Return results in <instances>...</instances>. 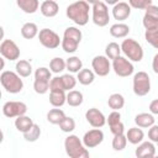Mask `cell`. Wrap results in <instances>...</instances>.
<instances>
[{
    "label": "cell",
    "mask_w": 158,
    "mask_h": 158,
    "mask_svg": "<svg viewBox=\"0 0 158 158\" xmlns=\"http://www.w3.org/2000/svg\"><path fill=\"white\" fill-rule=\"evenodd\" d=\"M149 112L153 114V115H158V99H154L151 101L149 104Z\"/></svg>",
    "instance_id": "cell-46"
},
{
    "label": "cell",
    "mask_w": 158,
    "mask_h": 158,
    "mask_svg": "<svg viewBox=\"0 0 158 158\" xmlns=\"http://www.w3.org/2000/svg\"><path fill=\"white\" fill-rule=\"evenodd\" d=\"M136 157H142V158H151L154 157L156 154V146L154 142L152 141H146V142H141L138 143V147L135 151Z\"/></svg>",
    "instance_id": "cell-17"
},
{
    "label": "cell",
    "mask_w": 158,
    "mask_h": 158,
    "mask_svg": "<svg viewBox=\"0 0 158 158\" xmlns=\"http://www.w3.org/2000/svg\"><path fill=\"white\" fill-rule=\"evenodd\" d=\"M64 117H65V114L59 107H54L47 112V121L52 125H59Z\"/></svg>",
    "instance_id": "cell-30"
},
{
    "label": "cell",
    "mask_w": 158,
    "mask_h": 158,
    "mask_svg": "<svg viewBox=\"0 0 158 158\" xmlns=\"http://www.w3.org/2000/svg\"><path fill=\"white\" fill-rule=\"evenodd\" d=\"M0 53L7 60H16L20 57V48L12 40H2L0 44Z\"/></svg>",
    "instance_id": "cell-11"
},
{
    "label": "cell",
    "mask_w": 158,
    "mask_h": 158,
    "mask_svg": "<svg viewBox=\"0 0 158 158\" xmlns=\"http://www.w3.org/2000/svg\"><path fill=\"white\" fill-rule=\"evenodd\" d=\"M91 19L93 22L99 27H105L110 21L109 7L104 1H99L91 7Z\"/></svg>",
    "instance_id": "cell-7"
},
{
    "label": "cell",
    "mask_w": 158,
    "mask_h": 158,
    "mask_svg": "<svg viewBox=\"0 0 158 158\" xmlns=\"http://www.w3.org/2000/svg\"><path fill=\"white\" fill-rule=\"evenodd\" d=\"M157 144H158V142H157Z\"/></svg>",
    "instance_id": "cell-50"
},
{
    "label": "cell",
    "mask_w": 158,
    "mask_h": 158,
    "mask_svg": "<svg viewBox=\"0 0 158 158\" xmlns=\"http://www.w3.org/2000/svg\"><path fill=\"white\" fill-rule=\"evenodd\" d=\"M15 69H16V73L22 77V78H27L32 74V65L28 60L26 59H20L16 62V65H15Z\"/></svg>",
    "instance_id": "cell-26"
},
{
    "label": "cell",
    "mask_w": 158,
    "mask_h": 158,
    "mask_svg": "<svg viewBox=\"0 0 158 158\" xmlns=\"http://www.w3.org/2000/svg\"><path fill=\"white\" fill-rule=\"evenodd\" d=\"M107 105H109L110 109L120 111V109H122L125 106V98L121 94H118V93H114V94H111L109 96Z\"/></svg>",
    "instance_id": "cell-29"
},
{
    "label": "cell",
    "mask_w": 158,
    "mask_h": 158,
    "mask_svg": "<svg viewBox=\"0 0 158 158\" xmlns=\"http://www.w3.org/2000/svg\"><path fill=\"white\" fill-rule=\"evenodd\" d=\"M58 126H59V128H60L63 132L70 133V132H73V131L75 130V121H74L73 117L65 116V117L60 121V123H59Z\"/></svg>",
    "instance_id": "cell-36"
},
{
    "label": "cell",
    "mask_w": 158,
    "mask_h": 158,
    "mask_svg": "<svg viewBox=\"0 0 158 158\" xmlns=\"http://www.w3.org/2000/svg\"><path fill=\"white\" fill-rule=\"evenodd\" d=\"M49 83L51 80H42V79H35L33 81V89L37 94L43 95L49 90Z\"/></svg>",
    "instance_id": "cell-37"
},
{
    "label": "cell",
    "mask_w": 158,
    "mask_h": 158,
    "mask_svg": "<svg viewBox=\"0 0 158 158\" xmlns=\"http://www.w3.org/2000/svg\"><path fill=\"white\" fill-rule=\"evenodd\" d=\"M154 121L156 118L151 112H141L135 116V123L141 128H149L152 125H154Z\"/></svg>",
    "instance_id": "cell-19"
},
{
    "label": "cell",
    "mask_w": 158,
    "mask_h": 158,
    "mask_svg": "<svg viewBox=\"0 0 158 158\" xmlns=\"http://www.w3.org/2000/svg\"><path fill=\"white\" fill-rule=\"evenodd\" d=\"M121 44L116 43V42H110L106 44L105 47V56L109 59H115L118 56H121Z\"/></svg>",
    "instance_id": "cell-31"
},
{
    "label": "cell",
    "mask_w": 158,
    "mask_h": 158,
    "mask_svg": "<svg viewBox=\"0 0 158 158\" xmlns=\"http://www.w3.org/2000/svg\"><path fill=\"white\" fill-rule=\"evenodd\" d=\"M126 144H127V137L125 133H121V135H114V138H112V148L114 151H122L126 148Z\"/></svg>",
    "instance_id": "cell-35"
},
{
    "label": "cell",
    "mask_w": 158,
    "mask_h": 158,
    "mask_svg": "<svg viewBox=\"0 0 158 158\" xmlns=\"http://www.w3.org/2000/svg\"><path fill=\"white\" fill-rule=\"evenodd\" d=\"M128 4L132 9L146 10L149 5H152V0H128Z\"/></svg>",
    "instance_id": "cell-41"
},
{
    "label": "cell",
    "mask_w": 158,
    "mask_h": 158,
    "mask_svg": "<svg viewBox=\"0 0 158 158\" xmlns=\"http://www.w3.org/2000/svg\"><path fill=\"white\" fill-rule=\"evenodd\" d=\"M152 69L156 74H158V53H156L152 59Z\"/></svg>",
    "instance_id": "cell-47"
},
{
    "label": "cell",
    "mask_w": 158,
    "mask_h": 158,
    "mask_svg": "<svg viewBox=\"0 0 158 158\" xmlns=\"http://www.w3.org/2000/svg\"><path fill=\"white\" fill-rule=\"evenodd\" d=\"M132 88H133V93L137 96L147 95L151 91V78H149V75L143 70L137 72L133 75Z\"/></svg>",
    "instance_id": "cell-6"
},
{
    "label": "cell",
    "mask_w": 158,
    "mask_h": 158,
    "mask_svg": "<svg viewBox=\"0 0 158 158\" xmlns=\"http://www.w3.org/2000/svg\"><path fill=\"white\" fill-rule=\"evenodd\" d=\"M128 33H130V26L126 23L117 22L110 27V35L115 38H125L127 37Z\"/></svg>",
    "instance_id": "cell-22"
},
{
    "label": "cell",
    "mask_w": 158,
    "mask_h": 158,
    "mask_svg": "<svg viewBox=\"0 0 158 158\" xmlns=\"http://www.w3.org/2000/svg\"><path fill=\"white\" fill-rule=\"evenodd\" d=\"M118 1H120V0H104V2H105L106 5H112V6H114L115 4H117Z\"/></svg>",
    "instance_id": "cell-48"
},
{
    "label": "cell",
    "mask_w": 158,
    "mask_h": 158,
    "mask_svg": "<svg viewBox=\"0 0 158 158\" xmlns=\"http://www.w3.org/2000/svg\"><path fill=\"white\" fill-rule=\"evenodd\" d=\"M126 137H127V142H130L131 144H138L143 141L144 132L141 127L135 126V127L128 128V131L126 132Z\"/></svg>",
    "instance_id": "cell-21"
},
{
    "label": "cell",
    "mask_w": 158,
    "mask_h": 158,
    "mask_svg": "<svg viewBox=\"0 0 158 158\" xmlns=\"http://www.w3.org/2000/svg\"><path fill=\"white\" fill-rule=\"evenodd\" d=\"M16 72L12 70H2L0 75V83L2 88L10 94H17L23 89V81Z\"/></svg>",
    "instance_id": "cell-4"
},
{
    "label": "cell",
    "mask_w": 158,
    "mask_h": 158,
    "mask_svg": "<svg viewBox=\"0 0 158 158\" xmlns=\"http://www.w3.org/2000/svg\"><path fill=\"white\" fill-rule=\"evenodd\" d=\"M33 121L30 116H26V115H21V116H17L16 120H15V127L17 131L25 133L26 131H28L32 126H33Z\"/></svg>",
    "instance_id": "cell-24"
},
{
    "label": "cell",
    "mask_w": 158,
    "mask_h": 158,
    "mask_svg": "<svg viewBox=\"0 0 158 158\" xmlns=\"http://www.w3.org/2000/svg\"><path fill=\"white\" fill-rule=\"evenodd\" d=\"M110 127V131L112 135H121V133H125V126L122 123V121L115 123V125H111L109 126Z\"/></svg>",
    "instance_id": "cell-45"
},
{
    "label": "cell",
    "mask_w": 158,
    "mask_h": 158,
    "mask_svg": "<svg viewBox=\"0 0 158 158\" xmlns=\"http://www.w3.org/2000/svg\"><path fill=\"white\" fill-rule=\"evenodd\" d=\"M21 36L26 40H32L38 36V27L33 22H26L21 27Z\"/></svg>",
    "instance_id": "cell-27"
},
{
    "label": "cell",
    "mask_w": 158,
    "mask_h": 158,
    "mask_svg": "<svg viewBox=\"0 0 158 158\" xmlns=\"http://www.w3.org/2000/svg\"><path fill=\"white\" fill-rule=\"evenodd\" d=\"M131 15V6L128 2L125 1H118L112 6V16L117 21H123L128 19Z\"/></svg>",
    "instance_id": "cell-16"
},
{
    "label": "cell",
    "mask_w": 158,
    "mask_h": 158,
    "mask_svg": "<svg viewBox=\"0 0 158 158\" xmlns=\"http://www.w3.org/2000/svg\"><path fill=\"white\" fill-rule=\"evenodd\" d=\"M148 138H149V141H152L154 143L158 142V125L154 123V125H152L149 127V130H148Z\"/></svg>",
    "instance_id": "cell-44"
},
{
    "label": "cell",
    "mask_w": 158,
    "mask_h": 158,
    "mask_svg": "<svg viewBox=\"0 0 158 158\" xmlns=\"http://www.w3.org/2000/svg\"><path fill=\"white\" fill-rule=\"evenodd\" d=\"M144 38H146V41H147L152 47H154L156 49H158V28H154V30H146V32H144Z\"/></svg>",
    "instance_id": "cell-38"
},
{
    "label": "cell",
    "mask_w": 158,
    "mask_h": 158,
    "mask_svg": "<svg viewBox=\"0 0 158 158\" xmlns=\"http://www.w3.org/2000/svg\"><path fill=\"white\" fill-rule=\"evenodd\" d=\"M120 121H121V114L117 110H112V112H110L109 116L106 117V122H107L109 126L115 125V123H117Z\"/></svg>",
    "instance_id": "cell-43"
},
{
    "label": "cell",
    "mask_w": 158,
    "mask_h": 158,
    "mask_svg": "<svg viewBox=\"0 0 158 158\" xmlns=\"http://www.w3.org/2000/svg\"><path fill=\"white\" fill-rule=\"evenodd\" d=\"M40 11L46 17H54L59 11V5L56 0H44L40 6Z\"/></svg>",
    "instance_id": "cell-18"
},
{
    "label": "cell",
    "mask_w": 158,
    "mask_h": 158,
    "mask_svg": "<svg viewBox=\"0 0 158 158\" xmlns=\"http://www.w3.org/2000/svg\"><path fill=\"white\" fill-rule=\"evenodd\" d=\"M65 64H67V70H69L70 73H78L79 70L83 69V62L79 57L77 56H73V57H69L67 60H65Z\"/></svg>",
    "instance_id": "cell-32"
},
{
    "label": "cell",
    "mask_w": 158,
    "mask_h": 158,
    "mask_svg": "<svg viewBox=\"0 0 158 158\" xmlns=\"http://www.w3.org/2000/svg\"><path fill=\"white\" fill-rule=\"evenodd\" d=\"M51 90H64V85H63V80H62V77H54L51 79V83H49V91Z\"/></svg>",
    "instance_id": "cell-42"
},
{
    "label": "cell",
    "mask_w": 158,
    "mask_h": 158,
    "mask_svg": "<svg viewBox=\"0 0 158 158\" xmlns=\"http://www.w3.org/2000/svg\"><path fill=\"white\" fill-rule=\"evenodd\" d=\"M111 65H112V69H114L115 74L121 77V78L130 77L135 72V67H133L132 62L128 58L122 57V56H118L117 58L112 59V64Z\"/></svg>",
    "instance_id": "cell-9"
},
{
    "label": "cell",
    "mask_w": 158,
    "mask_h": 158,
    "mask_svg": "<svg viewBox=\"0 0 158 158\" xmlns=\"http://www.w3.org/2000/svg\"><path fill=\"white\" fill-rule=\"evenodd\" d=\"M16 4L25 14H35L40 7L38 0H16Z\"/></svg>",
    "instance_id": "cell-23"
},
{
    "label": "cell",
    "mask_w": 158,
    "mask_h": 158,
    "mask_svg": "<svg viewBox=\"0 0 158 158\" xmlns=\"http://www.w3.org/2000/svg\"><path fill=\"white\" fill-rule=\"evenodd\" d=\"M62 80H63V85H64V89L65 90H73L74 88H75V85H77V81H78V79L77 78H74L72 74H63L62 75Z\"/></svg>",
    "instance_id": "cell-40"
},
{
    "label": "cell",
    "mask_w": 158,
    "mask_h": 158,
    "mask_svg": "<svg viewBox=\"0 0 158 158\" xmlns=\"http://www.w3.org/2000/svg\"><path fill=\"white\" fill-rule=\"evenodd\" d=\"M35 79H42V80H51L52 79V72L51 69L46 67H38L35 72Z\"/></svg>",
    "instance_id": "cell-39"
},
{
    "label": "cell",
    "mask_w": 158,
    "mask_h": 158,
    "mask_svg": "<svg viewBox=\"0 0 158 158\" xmlns=\"http://www.w3.org/2000/svg\"><path fill=\"white\" fill-rule=\"evenodd\" d=\"M64 149L70 158H89V151L84 146L83 139L77 135H69L64 139Z\"/></svg>",
    "instance_id": "cell-2"
},
{
    "label": "cell",
    "mask_w": 158,
    "mask_h": 158,
    "mask_svg": "<svg viewBox=\"0 0 158 158\" xmlns=\"http://www.w3.org/2000/svg\"><path fill=\"white\" fill-rule=\"evenodd\" d=\"M81 31L75 26H69L64 30L62 38V49L65 53H74L78 49V46L81 41Z\"/></svg>",
    "instance_id": "cell-3"
},
{
    "label": "cell",
    "mask_w": 158,
    "mask_h": 158,
    "mask_svg": "<svg viewBox=\"0 0 158 158\" xmlns=\"http://www.w3.org/2000/svg\"><path fill=\"white\" fill-rule=\"evenodd\" d=\"M88 4H90V5H94V4H96V2H99V1H101V0H85Z\"/></svg>",
    "instance_id": "cell-49"
},
{
    "label": "cell",
    "mask_w": 158,
    "mask_h": 158,
    "mask_svg": "<svg viewBox=\"0 0 158 158\" xmlns=\"http://www.w3.org/2000/svg\"><path fill=\"white\" fill-rule=\"evenodd\" d=\"M41 136V128L37 123H33V126L23 133V138L27 142H36Z\"/></svg>",
    "instance_id": "cell-34"
},
{
    "label": "cell",
    "mask_w": 158,
    "mask_h": 158,
    "mask_svg": "<svg viewBox=\"0 0 158 158\" xmlns=\"http://www.w3.org/2000/svg\"><path fill=\"white\" fill-rule=\"evenodd\" d=\"M49 69L52 73H62L64 69H67V64H65V60L60 57H54L53 59H51L49 62Z\"/></svg>",
    "instance_id": "cell-33"
},
{
    "label": "cell",
    "mask_w": 158,
    "mask_h": 158,
    "mask_svg": "<svg viewBox=\"0 0 158 158\" xmlns=\"http://www.w3.org/2000/svg\"><path fill=\"white\" fill-rule=\"evenodd\" d=\"M67 102V94L64 90H51L49 104L53 107H62Z\"/></svg>",
    "instance_id": "cell-20"
},
{
    "label": "cell",
    "mask_w": 158,
    "mask_h": 158,
    "mask_svg": "<svg viewBox=\"0 0 158 158\" xmlns=\"http://www.w3.org/2000/svg\"><path fill=\"white\" fill-rule=\"evenodd\" d=\"M84 101V96L83 93L79 90H69L67 94V104L72 107H77L80 106Z\"/></svg>",
    "instance_id": "cell-28"
},
{
    "label": "cell",
    "mask_w": 158,
    "mask_h": 158,
    "mask_svg": "<svg viewBox=\"0 0 158 158\" xmlns=\"http://www.w3.org/2000/svg\"><path fill=\"white\" fill-rule=\"evenodd\" d=\"M85 120L89 122L90 126H93L95 128H101L106 123L105 115L99 109H96V107H91V109L86 110V112H85Z\"/></svg>",
    "instance_id": "cell-15"
},
{
    "label": "cell",
    "mask_w": 158,
    "mask_h": 158,
    "mask_svg": "<svg viewBox=\"0 0 158 158\" xmlns=\"http://www.w3.org/2000/svg\"><path fill=\"white\" fill-rule=\"evenodd\" d=\"M121 51L126 58L131 62H141L143 59V48L141 43H138L133 38H126L121 43Z\"/></svg>",
    "instance_id": "cell-5"
},
{
    "label": "cell",
    "mask_w": 158,
    "mask_h": 158,
    "mask_svg": "<svg viewBox=\"0 0 158 158\" xmlns=\"http://www.w3.org/2000/svg\"><path fill=\"white\" fill-rule=\"evenodd\" d=\"M142 23H143V27L146 30L158 28V6L152 4L146 9Z\"/></svg>",
    "instance_id": "cell-14"
},
{
    "label": "cell",
    "mask_w": 158,
    "mask_h": 158,
    "mask_svg": "<svg viewBox=\"0 0 158 158\" xmlns=\"http://www.w3.org/2000/svg\"><path fill=\"white\" fill-rule=\"evenodd\" d=\"M78 75H77V79H78V81L81 84V85H90L94 80H95V73H94V70H91V69H86V68H83L81 70H79L78 73H77Z\"/></svg>",
    "instance_id": "cell-25"
},
{
    "label": "cell",
    "mask_w": 158,
    "mask_h": 158,
    "mask_svg": "<svg viewBox=\"0 0 158 158\" xmlns=\"http://www.w3.org/2000/svg\"><path fill=\"white\" fill-rule=\"evenodd\" d=\"M104 141V132L100 128H93L84 133L83 136V143L86 148H94L101 144Z\"/></svg>",
    "instance_id": "cell-13"
},
{
    "label": "cell",
    "mask_w": 158,
    "mask_h": 158,
    "mask_svg": "<svg viewBox=\"0 0 158 158\" xmlns=\"http://www.w3.org/2000/svg\"><path fill=\"white\" fill-rule=\"evenodd\" d=\"M26 112H27V105L22 101H6L2 105V114L9 118L26 115Z\"/></svg>",
    "instance_id": "cell-10"
},
{
    "label": "cell",
    "mask_w": 158,
    "mask_h": 158,
    "mask_svg": "<svg viewBox=\"0 0 158 158\" xmlns=\"http://www.w3.org/2000/svg\"><path fill=\"white\" fill-rule=\"evenodd\" d=\"M90 4L85 0H78L67 6L65 15L69 20H72L78 26H85L89 21V11Z\"/></svg>",
    "instance_id": "cell-1"
},
{
    "label": "cell",
    "mask_w": 158,
    "mask_h": 158,
    "mask_svg": "<svg viewBox=\"0 0 158 158\" xmlns=\"http://www.w3.org/2000/svg\"><path fill=\"white\" fill-rule=\"evenodd\" d=\"M93 70L99 77H106L111 70V63L106 56H95L91 60Z\"/></svg>",
    "instance_id": "cell-12"
},
{
    "label": "cell",
    "mask_w": 158,
    "mask_h": 158,
    "mask_svg": "<svg viewBox=\"0 0 158 158\" xmlns=\"http://www.w3.org/2000/svg\"><path fill=\"white\" fill-rule=\"evenodd\" d=\"M38 40L40 43L48 49H56L60 46L62 43V38L59 37V35L57 32H54L51 28H42L38 32Z\"/></svg>",
    "instance_id": "cell-8"
}]
</instances>
